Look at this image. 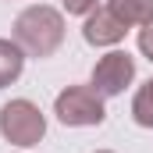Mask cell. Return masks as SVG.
Masks as SVG:
<instances>
[{"mask_svg": "<svg viewBox=\"0 0 153 153\" xmlns=\"http://www.w3.org/2000/svg\"><path fill=\"white\" fill-rule=\"evenodd\" d=\"M25 68V50L14 43V39H0V89L18 82Z\"/></svg>", "mask_w": 153, "mask_h": 153, "instance_id": "obj_7", "label": "cell"}, {"mask_svg": "<svg viewBox=\"0 0 153 153\" xmlns=\"http://www.w3.org/2000/svg\"><path fill=\"white\" fill-rule=\"evenodd\" d=\"M14 43L25 50V57H53L64 43V14L46 4L25 7L14 18Z\"/></svg>", "mask_w": 153, "mask_h": 153, "instance_id": "obj_1", "label": "cell"}, {"mask_svg": "<svg viewBox=\"0 0 153 153\" xmlns=\"http://www.w3.org/2000/svg\"><path fill=\"white\" fill-rule=\"evenodd\" d=\"M139 50H143V57L153 61V22H146V25L139 29Z\"/></svg>", "mask_w": 153, "mask_h": 153, "instance_id": "obj_10", "label": "cell"}, {"mask_svg": "<svg viewBox=\"0 0 153 153\" xmlns=\"http://www.w3.org/2000/svg\"><path fill=\"white\" fill-rule=\"evenodd\" d=\"M61 4H64L68 14H93L100 7V0H61Z\"/></svg>", "mask_w": 153, "mask_h": 153, "instance_id": "obj_9", "label": "cell"}, {"mask_svg": "<svg viewBox=\"0 0 153 153\" xmlns=\"http://www.w3.org/2000/svg\"><path fill=\"white\" fill-rule=\"evenodd\" d=\"M128 32V25H121L111 7H96L93 14H85V25H82V39L89 46H117Z\"/></svg>", "mask_w": 153, "mask_h": 153, "instance_id": "obj_5", "label": "cell"}, {"mask_svg": "<svg viewBox=\"0 0 153 153\" xmlns=\"http://www.w3.org/2000/svg\"><path fill=\"white\" fill-rule=\"evenodd\" d=\"M132 82H135V57L125 53V50H111L93 64V89L103 100L121 96Z\"/></svg>", "mask_w": 153, "mask_h": 153, "instance_id": "obj_4", "label": "cell"}, {"mask_svg": "<svg viewBox=\"0 0 153 153\" xmlns=\"http://www.w3.org/2000/svg\"><path fill=\"white\" fill-rule=\"evenodd\" d=\"M132 117L139 128H153V78L143 82L132 96Z\"/></svg>", "mask_w": 153, "mask_h": 153, "instance_id": "obj_8", "label": "cell"}, {"mask_svg": "<svg viewBox=\"0 0 153 153\" xmlns=\"http://www.w3.org/2000/svg\"><path fill=\"white\" fill-rule=\"evenodd\" d=\"M53 114L68 128H93V125H103L107 107H103V96L93 85H68V89L57 93Z\"/></svg>", "mask_w": 153, "mask_h": 153, "instance_id": "obj_2", "label": "cell"}, {"mask_svg": "<svg viewBox=\"0 0 153 153\" xmlns=\"http://www.w3.org/2000/svg\"><path fill=\"white\" fill-rule=\"evenodd\" d=\"M0 135L11 146L29 150L46 135V117L32 100H11L0 107Z\"/></svg>", "mask_w": 153, "mask_h": 153, "instance_id": "obj_3", "label": "cell"}, {"mask_svg": "<svg viewBox=\"0 0 153 153\" xmlns=\"http://www.w3.org/2000/svg\"><path fill=\"white\" fill-rule=\"evenodd\" d=\"M96 153H111V150H96Z\"/></svg>", "mask_w": 153, "mask_h": 153, "instance_id": "obj_11", "label": "cell"}, {"mask_svg": "<svg viewBox=\"0 0 153 153\" xmlns=\"http://www.w3.org/2000/svg\"><path fill=\"white\" fill-rule=\"evenodd\" d=\"M111 14H114L121 25H146L153 22V0H107Z\"/></svg>", "mask_w": 153, "mask_h": 153, "instance_id": "obj_6", "label": "cell"}]
</instances>
